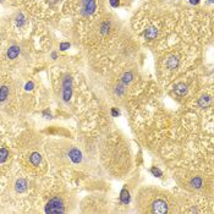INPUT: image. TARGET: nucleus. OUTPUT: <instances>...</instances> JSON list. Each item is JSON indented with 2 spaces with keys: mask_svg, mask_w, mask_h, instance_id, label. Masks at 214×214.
<instances>
[{
  "mask_svg": "<svg viewBox=\"0 0 214 214\" xmlns=\"http://www.w3.org/2000/svg\"><path fill=\"white\" fill-rule=\"evenodd\" d=\"M30 162L32 165H34V166H39V164L42 163V157H40V154L37 153V152H34V153H32L31 154V157H30Z\"/></svg>",
  "mask_w": 214,
  "mask_h": 214,
  "instance_id": "nucleus-4",
  "label": "nucleus"
},
{
  "mask_svg": "<svg viewBox=\"0 0 214 214\" xmlns=\"http://www.w3.org/2000/svg\"><path fill=\"white\" fill-rule=\"evenodd\" d=\"M152 171H153V174H156V175H159V176H160V175H162V172H160V170H158V169H156V168H154V169H152Z\"/></svg>",
  "mask_w": 214,
  "mask_h": 214,
  "instance_id": "nucleus-18",
  "label": "nucleus"
},
{
  "mask_svg": "<svg viewBox=\"0 0 214 214\" xmlns=\"http://www.w3.org/2000/svg\"><path fill=\"white\" fill-rule=\"evenodd\" d=\"M190 1H191V4H198L199 0H190Z\"/></svg>",
  "mask_w": 214,
  "mask_h": 214,
  "instance_id": "nucleus-20",
  "label": "nucleus"
},
{
  "mask_svg": "<svg viewBox=\"0 0 214 214\" xmlns=\"http://www.w3.org/2000/svg\"><path fill=\"white\" fill-rule=\"evenodd\" d=\"M9 157V151L6 148H1L0 149V163H3V162H5L6 159Z\"/></svg>",
  "mask_w": 214,
  "mask_h": 214,
  "instance_id": "nucleus-13",
  "label": "nucleus"
},
{
  "mask_svg": "<svg viewBox=\"0 0 214 214\" xmlns=\"http://www.w3.org/2000/svg\"><path fill=\"white\" fill-rule=\"evenodd\" d=\"M7 94H9V88L6 86H3L0 88V102H4L5 99L7 98Z\"/></svg>",
  "mask_w": 214,
  "mask_h": 214,
  "instance_id": "nucleus-11",
  "label": "nucleus"
},
{
  "mask_svg": "<svg viewBox=\"0 0 214 214\" xmlns=\"http://www.w3.org/2000/svg\"><path fill=\"white\" fill-rule=\"evenodd\" d=\"M186 85H184V83H179L175 87V92H176V94H179V95H184L185 93H186Z\"/></svg>",
  "mask_w": 214,
  "mask_h": 214,
  "instance_id": "nucleus-10",
  "label": "nucleus"
},
{
  "mask_svg": "<svg viewBox=\"0 0 214 214\" xmlns=\"http://www.w3.org/2000/svg\"><path fill=\"white\" fill-rule=\"evenodd\" d=\"M0 1H3V0H0Z\"/></svg>",
  "mask_w": 214,
  "mask_h": 214,
  "instance_id": "nucleus-22",
  "label": "nucleus"
},
{
  "mask_svg": "<svg viewBox=\"0 0 214 214\" xmlns=\"http://www.w3.org/2000/svg\"><path fill=\"white\" fill-rule=\"evenodd\" d=\"M26 186H27L26 180L20 179V180L16 182V190L19 191V192H22V191H25V190H26Z\"/></svg>",
  "mask_w": 214,
  "mask_h": 214,
  "instance_id": "nucleus-8",
  "label": "nucleus"
},
{
  "mask_svg": "<svg viewBox=\"0 0 214 214\" xmlns=\"http://www.w3.org/2000/svg\"><path fill=\"white\" fill-rule=\"evenodd\" d=\"M191 186H192V187L199 189L202 186V179H199V177H196V179H193L192 181H191Z\"/></svg>",
  "mask_w": 214,
  "mask_h": 214,
  "instance_id": "nucleus-15",
  "label": "nucleus"
},
{
  "mask_svg": "<svg viewBox=\"0 0 214 214\" xmlns=\"http://www.w3.org/2000/svg\"><path fill=\"white\" fill-rule=\"evenodd\" d=\"M85 7H86V10H87L88 12H92L95 9L94 0H85Z\"/></svg>",
  "mask_w": 214,
  "mask_h": 214,
  "instance_id": "nucleus-7",
  "label": "nucleus"
},
{
  "mask_svg": "<svg viewBox=\"0 0 214 214\" xmlns=\"http://www.w3.org/2000/svg\"><path fill=\"white\" fill-rule=\"evenodd\" d=\"M110 4H111V6L116 7L117 5H119V0H110Z\"/></svg>",
  "mask_w": 214,
  "mask_h": 214,
  "instance_id": "nucleus-17",
  "label": "nucleus"
},
{
  "mask_svg": "<svg viewBox=\"0 0 214 214\" xmlns=\"http://www.w3.org/2000/svg\"><path fill=\"white\" fill-rule=\"evenodd\" d=\"M45 212L47 213H64L65 212V208H64L62 201L58 197L50 199L47 206H45Z\"/></svg>",
  "mask_w": 214,
  "mask_h": 214,
  "instance_id": "nucleus-1",
  "label": "nucleus"
},
{
  "mask_svg": "<svg viewBox=\"0 0 214 214\" xmlns=\"http://www.w3.org/2000/svg\"><path fill=\"white\" fill-rule=\"evenodd\" d=\"M19 54H20V49L13 45V47H11L7 50V58L9 59H16L17 56H19Z\"/></svg>",
  "mask_w": 214,
  "mask_h": 214,
  "instance_id": "nucleus-5",
  "label": "nucleus"
},
{
  "mask_svg": "<svg viewBox=\"0 0 214 214\" xmlns=\"http://www.w3.org/2000/svg\"><path fill=\"white\" fill-rule=\"evenodd\" d=\"M69 47H70L69 43H61V44H60V49H61V50H66V49L69 48Z\"/></svg>",
  "mask_w": 214,
  "mask_h": 214,
  "instance_id": "nucleus-16",
  "label": "nucleus"
},
{
  "mask_svg": "<svg viewBox=\"0 0 214 214\" xmlns=\"http://www.w3.org/2000/svg\"><path fill=\"white\" fill-rule=\"evenodd\" d=\"M120 199H121V202L125 203V204H127V203L130 202V195H129V192H127L126 190H122V191H121Z\"/></svg>",
  "mask_w": 214,
  "mask_h": 214,
  "instance_id": "nucleus-12",
  "label": "nucleus"
},
{
  "mask_svg": "<svg viewBox=\"0 0 214 214\" xmlns=\"http://www.w3.org/2000/svg\"><path fill=\"white\" fill-rule=\"evenodd\" d=\"M32 87H33V83H32V82H31V83H27L26 85V89H31Z\"/></svg>",
  "mask_w": 214,
  "mask_h": 214,
  "instance_id": "nucleus-19",
  "label": "nucleus"
},
{
  "mask_svg": "<svg viewBox=\"0 0 214 214\" xmlns=\"http://www.w3.org/2000/svg\"><path fill=\"white\" fill-rule=\"evenodd\" d=\"M209 1H211V3H212V1H213V0H209Z\"/></svg>",
  "mask_w": 214,
  "mask_h": 214,
  "instance_id": "nucleus-21",
  "label": "nucleus"
},
{
  "mask_svg": "<svg viewBox=\"0 0 214 214\" xmlns=\"http://www.w3.org/2000/svg\"><path fill=\"white\" fill-rule=\"evenodd\" d=\"M70 158L74 163L81 162V152L77 151V149H72V151L70 152Z\"/></svg>",
  "mask_w": 214,
  "mask_h": 214,
  "instance_id": "nucleus-6",
  "label": "nucleus"
},
{
  "mask_svg": "<svg viewBox=\"0 0 214 214\" xmlns=\"http://www.w3.org/2000/svg\"><path fill=\"white\" fill-rule=\"evenodd\" d=\"M157 37V30L154 28V27H151L149 30H147L146 32V38L147 39H154Z\"/></svg>",
  "mask_w": 214,
  "mask_h": 214,
  "instance_id": "nucleus-9",
  "label": "nucleus"
},
{
  "mask_svg": "<svg viewBox=\"0 0 214 214\" xmlns=\"http://www.w3.org/2000/svg\"><path fill=\"white\" fill-rule=\"evenodd\" d=\"M166 65H168V67H169V69H176V66H177V60H176V58H175V56L170 58L169 60H168Z\"/></svg>",
  "mask_w": 214,
  "mask_h": 214,
  "instance_id": "nucleus-14",
  "label": "nucleus"
},
{
  "mask_svg": "<svg viewBox=\"0 0 214 214\" xmlns=\"http://www.w3.org/2000/svg\"><path fill=\"white\" fill-rule=\"evenodd\" d=\"M71 97V80L70 77H66L64 80V99L67 102Z\"/></svg>",
  "mask_w": 214,
  "mask_h": 214,
  "instance_id": "nucleus-3",
  "label": "nucleus"
},
{
  "mask_svg": "<svg viewBox=\"0 0 214 214\" xmlns=\"http://www.w3.org/2000/svg\"><path fill=\"white\" fill-rule=\"evenodd\" d=\"M152 212L153 213H158V214H163L168 212V204L162 201V199H157L152 206Z\"/></svg>",
  "mask_w": 214,
  "mask_h": 214,
  "instance_id": "nucleus-2",
  "label": "nucleus"
}]
</instances>
